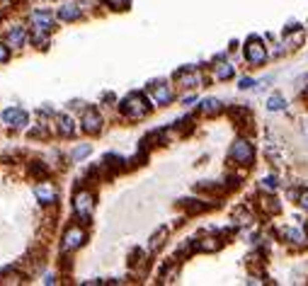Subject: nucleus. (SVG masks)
<instances>
[{
	"mask_svg": "<svg viewBox=\"0 0 308 286\" xmlns=\"http://www.w3.org/2000/svg\"><path fill=\"white\" fill-rule=\"evenodd\" d=\"M119 109H122V114L124 117H129V119H143L146 114H148V102H146V97L139 95V92H131V95H126L124 100H122V105H119Z\"/></svg>",
	"mask_w": 308,
	"mask_h": 286,
	"instance_id": "1",
	"label": "nucleus"
},
{
	"mask_svg": "<svg viewBox=\"0 0 308 286\" xmlns=\"http://www.w3.org/2000/svg\"><path fill=\"white\" fill-rule=\"evenodd\" d=\"M73 209H75V216L80 218L83 223H87L90 216H92V209H95L92 194H90V192H78L75 199H73Z\"/></svg>",
	"mask_w": 308,
	"mask_h": 286,
	"instance_id": "2",
	"label": "nucleus"
},
{
	"mask_svg": "<svg viewBox=\"0 0 308 286\" xmlns=\"http://www.w3.org/2000/svg\"><path fill=\"white\" fill-rule=\"evenodd\" d=\"M231 158L240 165H250L252 160H255V148H252V143H248L245 138L233 141V146H231Z\"/></svg>",
	"mask_w": 308,
	"mask_h": 286,
	"instance_id": "3",
	"label": "nucleus"
},
{
	"mask_svg": "<svg viewBox=\"0 0 308 286\" xmlns=\"http://www.w3.org/2000/svg\"><path fill=\"white\" fill-rule=\"evenodd\" d=\"M245 61L252 63V66H260V63H265L267 61V49L257 37H250L248 44H245Z\"/></svg>",
	"mask_w": 308,
	"mask_h": 286,
	"instance_id": "4",
	"label": "nucleus"
},
{
	"mask_svg": "<svg viewBox=\"0 0 308 286\" xmlns=\"http://www.w3.org/2000/svg\"><path fill=\"white\" fill-rule=\"evenodd\" d=\"M83 243H85V231L80 228V226H70L68 231H66V235H63V243H61V247L68 252V250H78Z\"/></svg>",
	"mask_w": 308,
	"mask_h": 286,
	"instance_id": "5",
	"label": "nucleus"
},
{
	"mask_svg": "<svg viewBox=\"0 0 308 286\" xmlns=\"http://www.w3.org/2000/svg\"><path fill=\"white\" fill-rule=\"evenodd\" d=\"M83 131L85 134H99L102 131V117L95 109H87L83 114Z\"/></svg>",
	"mask_w": 308,
	"mask_h": 286,
	"instance_id": "6",
	"label": "nucleus"
},
{
	"mask_svg": "<svg viewBox=\"0 0 308 286\" xmlns=\"http://www.w3.org/2000/svg\"><path fill=\"white\" fill-rule=\"evenodd\" d=\"M34 194H37V199L42 202V204H54L56 202V187L51 184V182H42V184H37V189H34Z\"/></svg>",
	"mask_w": 308,
	"mask_h": 286,
	"instance_id": "7",
	"label": "nucleus"
},
{
	"mask_svg": "<svg viewBox=\"0 0 308 286\" xmlns=\"http://www.w3.org/2000/svg\"><path fill=\"white\" fill-rule=\"evenodd\" d=\"M151 95H153L155 105H170V102H172V90H170V85H165V82L153 85V87H151Z\"/></svg>",
	"mask_w": 308,
	"mask_h": 286,
	"instance_id": "8",
	"label": "nucleus"
},
{
	"mask_svg": "<svg viewBox=\"0 0 308 286\" xmlns=\"http://www.w3.org/2000/svg\"><path fill=\"white\" fill-rule=\"evenodd\" d=\"M32 22L37 25L39 32H49V29L54 27V15L44 13V10H37V13H32Z\"/></svg>",
	"mask_w": 308,
	"mask_h": 286,
	"instance_id": "9",
	"label": "nucleus"
},
{
	"mask_svg": "<svg viewBox=\"0 0 308 286\" xmlns=\"http://www.w3.org/2000/svg\"><path fill=\"white\" fill-rule=\"evenodd\" d=\"M3 119H5V124H10V126H25L27 124V114L22 112V109H5L3 112Z\"/></svg>",
	"mask_w": 308,
	"mask_h": 286,
	"instance_id": "10",
	"label": "nucleus"
},
{
	"mask_svg": "<svg viewBox=\"0 0 308 286\" xmlns=\"http://www.w3.org/2000/svg\"><path fill=\"white\" fill-rule=\"evenodd\" d=\"M177 80L182 82L184 87H199L201 85V75L199 73H194V70H182V73H177Z\"/></svg>",
	"mask_w": 308,
	"mask_h": 286,
	"instance_id": "11",
	"label": "nucleus"
},
{
	"mask_svg": "<svg viewBox=\"0 0 308 286\" xmlns=\"http://www.w3.org/2000/svg\"><path fill=\"white\" fill-rule=\"evenodd\" d=\"M58 131H61L63 136H73V134H75V122L70 119L68 114H61V117H58Z\"/></svg>",
	"mask_w": 308,
	"mask_h": 286,
	"instance_id": "12",
	"label": "nucleus"
},
{
	"mask_svg": "<svg viewBox=\"0 0 308 286\" xmlns=\"http://www.w3.org/2000/svg\"><path fill=\"white\" fill-rule=\"evenodd\" d=\"M284 238L289 243H294V245H303L306 243V235H303L301 228H284Z\"/></svg>",
	"mask_w": 308,
	"mask_h": 286,
	"instance_id": "13",
	"label": "nucleus"
},
{
	"mask_svg": "<svg viewBox=\"0 0 308 286\" xmlns=\"http://www.w3.org/2000/svg\"><path fill=\"white\" fill-rule=\"evenodd\" d=\"M58 15H61V20H66V22H68V20H78V17H80V8L70 3V5H63Z\"/></svg>",
	"mask_w": 308,
	"mask_h": 286,
	"instance_id": "14",
	"label": "nucleus"
},
{
	"mask_svg": "<svg viewBox=\"0 0 308 286\" xmlns=\"http://www.w3.org/2000/svg\"><path fill=\"white\" fill-rule=\"evenodd\" d=\"M8 41H10V46H22V44H25V29L13 27L10 34H8Z\"/></svg>",
	"mask_w": 308,
	"mask_h": 286,
	"instance_id": "15",
	"label": "nucleus"
},
{
	"mask_svg": "<svg viewBox=\"0 0 308 286\" xmlns=\"http://www.w3.org/2000/svg\"><path fill=\"white\" fill-rule=\"evenodd\" d=\"M233 73H236V68H233L231 63H219V66H216V78H219V80L233 78Z\"/></svg>",
	"mask_w": 308,
	"mask_h": 286,
	"instance_id": "16",
	"label": "nucleus"
},
{
	"mask_svg": "<svg viewBox=\"0 0 308 286\" xmlns=\"http://www.w3.org/2000/svg\"><path fill=\"white\" fill-rule=\"evenodd\" d=\"M284 107H286V100L281 95H272L267 100V109H269V112H281Z\"/></svg>",
	"mask_w": 308,
	"mask_h": 286,
	"instance_id": "17",
	"label": "nucleus"
},
{
	"mask_svg": "<svg viewBox=\"0 0 308 286\" xmlns=\"http://www.w3.org/2000/svg\"><path fill=\"white\" fill-rule=\"evenodd\" d=\"M219 109H221V102L214 100V97H209V100L201 102V112H207V114H214V112H219Z\"/></svg>",
	"mask_w": 308,
	"mask_h": 286,
	"instance_id": "18",
	"label": "nucleus"
},
{
	"mask_svg": "<svg viewBox=\"0 0 308 286\" xmlns=\"http://www.w3.org/2000/svg\"><path fill=\"white\" fill-rule=\"evenodd\" d=\"M165 235H168V228H160V231L155 233L153 238H151V250H158V247L163 245V240H165Z\"/></svg>",
	"mask_w": 308,
	"mask_h": 286,
	"instance_id": "19",
	"label": "nucleus"
},
{
	"mask_svg": "<svg viewBox=\"0 0 308 286\" xmlns=\"http://www.w3.org/2000/svg\"><path fill=\"white\" fill-rule=\"evenodd\" d=\"M262 202H265V204H262V206H265L267 211H274V214L279 211V204H277V199H274V197H265Z\"/></svg>",
	"mask_w": 308,
	"mask_h": 286,
	"instance_id": "20",
	"label": "nucleus"
},
{
	"mask_svg": "<svg viewBox=\"0 0 308 286\" xmlns=\"http://www.w3.org/2000/svg\"><path fill=\"white\" fill-rule=\"evenodd\" d=\"M105 3H107L110 8H114V10H126V8L131 5L129 0H105Z\"/></svg>",
	"mask_w": 308,
	"mask_h": 286,
	"instance_id": "21",
	"label": "nucleus"
},
{
	"mask_svg": "<svg viewBox=\"0 0 308 286\" xmlns=\"http://www.w3.org/2000/svg\"><path fill=\"white\" fill-rule=\"evenodd\" d=\"M199 250H216V247H219V243H216V238H207V240H204V243H199Z\"/></svg>",
	"mask_w": 308,
	"mask_h": 286,
	"instance_id": "22",
	"label": "nucleus"
},
{
	"mask_svg": "<svg viewBox=\"0 0 308 286\" xmlns=\"http://www.w3.org/2000/svg\"><path fill=\"white\" fill-rule=\"evenodd\" d=\"M87 153H90V146H80V148H75L73 153H70V158L78 160V158H83V155H87Z\"/></svg>",
	"mask_w": 308,
	"mask_h": 286,
	"instance_id": "23",
	"label": "nucleus"
},
{
	"mask_svg": "<svg viewBox=\"0 0 308 286\" xmlns=\"http://www.w3.org/2000/svg\"><path fill=\"white\" fill-rule=\"evenodd\" d=\"M298 204H301V209H306L308 211V189L298 192Z\"/></svg>",
	"mask_w": 308,
	"mask_h": 286,
	"instance_id": "24",
	"label": "nucleus"
},
{
	"mask_svg": "<svg viewBox=\"0 0 308 286\" xmlns=\"http://www.w3.org/2000/svg\"><path fill=\"white\" fill-rule=\"evenodd\" d=\"M265 187H267V189H277V187H279V179L269 175V177H265Z\"/></svg>",
	"mask_w": 308,
	"mask_h": 286,
	"instance_id": "25",
	"label": "nucleus"
},
{
	"mask_svg": "<svg viewBox=\"0 0 308 286\" xmlns=\"http://www.w3.org/2000/svg\"><path fill=\"white\" fill-rule=\"evenodd\" d=\"M8 56H10L8 46H5V44H0V63H5V61H8Z\"/></svg>",
	"mask_w": 308,
	"mask_h": 286,
	"instance_id": "26",
	"label": "nucleus"
},
{
	"mask_svg": "<svg viewBox=\"0 0 308 286\" xmlns=\"http://www.w3.org/2000/svg\"><path fill=\"white\" fill-rule=\"evenodd\" d=\"M252 85H255V82H252L250 78H243V80H240V90H248V87H252Z\"/></svg>",
	"mask_w": 308,
	"mask_h": 286,
	"instance_id": "27",
	"label": "nucleus"
},
{
	"mask_svg": "<svg viewBox=\"0 0 308 286\" xmlns=\"http://www.w3.org/2000/svg\"><path fill=\"white\" fill-rule=\"evenodd\" d=\"M194 100H196V97H194V95H189V97H184L182 102H184V105H192V102H194Z\"/></svg>",
	"mask_w": 308,
	"mask_h": 286,
	"instance_id": "28",
	"label": "nucleus"
},
{
	"mask_svg": "<svg viewBox=\"0 0 308 286\" xmlns=\"http://www.w3.org/2000/svg\"><path fill=\"white\" fill-rule=\"evenodd\" d=\"M303 129H306V134H308V122H306V124H303Z\"/></svg>",
	"mask_w": 308,
	"mask_h": 286,
	"instance_id": "29",
	"label": "nucleus"
}]
</instances>
